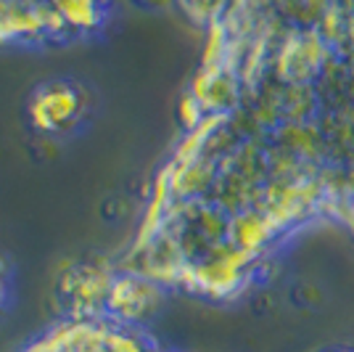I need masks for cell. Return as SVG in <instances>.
Here are the masks:
<instances>
[{
	"mask_svg": "<svg viewBox=\"0 0 354 352\" xmlns=\"http://www.w3.org/2000/svg\"><path fill=\"white\" fill-rule=\"evenodd\" d=\"M21 352H164L133 323L69 318L35 337Z\"/></svg>",
	"mask_w": 354,
	"mask_h": 352,
	"instance_id": "obj_3",
	"label": "cell"
},
{
	"mask_svg": "<svg viewBox=\"0 0 354 352\" xmlns=\"http://www.w3.org/2000/svg\"><path fill=\"white\" fill-rule=\"evenodd\" d=\"M127 267L238 294L315 220H354V6H217Z\"/></svg>",
	"mask_w": 354,
	"mask_h": 352,
	"instance_id": "obj_1",
	"label": "cell"
},
{
	"mask_svg": "<svg viewBox=\"0 0 354 352\" xmlns=\"http://www.w3.org/2000/svg\"><path fill=\"white\" fill-rule=\"evenodd\" d=\"M90 93L74 80H45L30 93L27 112L35 130L45 135H66L85 119Z\"/></svg>",
	"mask_w": 354,
	"mask_h": 352,
	"instance_id": "obj_4",
	"label": "cell"
},
{
	"mask_svg": "<svg viewBox=\"0 0 354 352\" xmlns=\"http://www.w3.org/2000/svg\"><path fill=\"white\" fill-rule=\"evenodd\" d=\"M8 289H11V263L0 252V310L6 308V302H8Z\"/></svg>",
	"mask_w": 354,
	"mask_h": 352,
	"instance_id": "obj_5",
	"label": "cell"
},
{
	"mask_svg": "<svg viewBox=\"0 0 354 352\" xmlns=\"http://www.w3.org/2000/svg\"><path fill=\"white\" fill-rule=\"evenodd\" d=\"M330 352H354V350H330Z\"/></svg>",
	"mask_w": 354,
	"mask_h": 352,
	"instance_id": "obj_6",
	"label": "cell"
},
{
	"mask_svg": "<svg viewBox=\"0 0 354 352\" xmlns=\"http://www.w3.org/2000/svg\"><path fill=\"white\" fill-rule=\"evenodd\" d=\"M104 24L101 6H0V43H45L64 40Z\"/></svg>",
	"mask_w": 354,
	"mask_h": 352,
	"instance_id": "obj_2",
	"label": "cell"
},
{
	"mask_svg": "<svg viewBox=\"0 0 354 352\" xmlns=\"http://www.w3.org/2000/svg\"><path fill=\"white\" fill-rule=\"evenodd\" d=\"M352 231H354V222H352Z\"/></svg>",
	"mask_w": 354,
	"mask_h": 352,
	"instance_id": "obj_7",
	"label": "cell"
}]
</instances>
